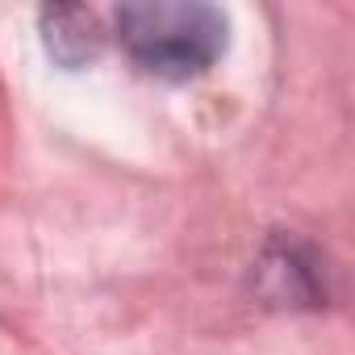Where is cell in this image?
<instances>
[{"label":"cell","mask_w":355,"mask_h":355,"mask_svg":"<svg viewBox=\"0 0 355 355\" xmlns=\"http://www.w3.org/2000/svg\"><path fill=\"white\" fill-rule=\"evenodd\" d=\"M113 30L130 63L159 80L205 76L230 42L226 13L205 0H130L113 13Z\"/></svg>","instance_id":"obj_1"},{"label":"cell","mask_w":355,"mask_h":355,"mask_svg":"<svg viewBox=\"0 0 355 355\" xmlns=\"http://www.w3.org/2000/svg\"><path fill=\"white\" fill-rule=\"evenodd\" d=\"M42 38L55 63L80 67L101 51V26L88 9L80 5H51L42 9Z\"/></svg>","instance_id":"obj_2"}]
</instances>
